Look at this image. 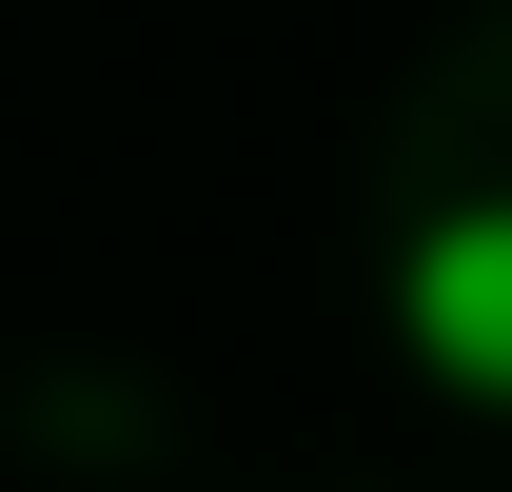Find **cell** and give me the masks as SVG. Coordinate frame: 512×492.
I'll list each match as a JSON object with an SVG mask.
<instances>
[{"instance_id": "6da1fadb", "label": "cell", "mask_w": 512, "mask_h": 492, "mask_svg": "<svg viewBox=\"0 0 512 492\" xmlns=\"http://www.w3.org/2000/svg\"><path fill=\"white\" fill-rule=\"evenodd\" d=\"M394 335H414L434 394L512 414V178L453 197V217H414V256H394Z\"/></svg>"}]
</instances>
